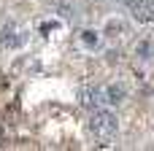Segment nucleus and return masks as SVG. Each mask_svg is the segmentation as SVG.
Masks as SVG:
<instances>
[{"mask_svg":"<svg viewBox=\"0 0 154 151\" xmlns=\"http://www.w3.org/2000/svg\"><path fill=\"white\" fill-rule=\"evenodd\" d=\"M130 8H133L135 22H141V24L154 22V0H133V3H130Z\"/></svg>","mask_w":154,"mask_h":151,"instance_id":"obj_3","label":"nucleus"},{"mask_svg":"<svg viewBox=\"0 0 154 151\" xmlns=\"http://www.w3.org/2000/svg\"><path fill=\"white\" fill-rule=\"evenodd\" d=\"M0 41H3L5 46H16V43H19V41L14 38V32H8V30H3V38H0Z\"/></svg>","mask_w":154,"mask_h":151,"instance_id":"obj_7","label":"nucleus"},{"mask_svg":"<svg viewBox=\"0 0 154 151\" xmlns=\"http://www.w3.org/2000/svg\"><path fill=\"white\" fill-rule=\"evenodd\" d=\"M135 57H141V59H152V57H154V41H149V38L138 41V43H135Z\"/></svg>","mask_w":154,"mask_h":151,"instance_id":"obj_5","label":"nucleus"},{"mask_svg":"<svg viewBox=\"0 0 154 151\" xmlns=\"http://www.w3.org/2000/svg\"><path fill=\"white\" fill-rule=\"evenodd\" d=\"M81 41H84L87 46H97V41H100V35H97L95 30H84V32H81Z\"/></svg>","mask_w":154,"mask_h":151,"instance_id":"obj_6","label":"nucleus"},{"mask_svg":"<svg viewBox=\"0 0 154 151\" xmlns=\"http://www.w3.org/2000/svg\"><path fill=\"white\" fill-rule=\"evenodd\" d=\"M103 95H106V103H108V105H119V103L127 97V86H125V84H108V86L103 89Z\"/></svg>","mask_w":154,"mask_h":151,"instance_id":"obj_4","label":"nucleus"},{"mask_svg":"<svg viewBox=\"0 0 154 151\" xmlns=\"http://www.w3.org/2000/svg\"><path fill=\"white\" fill-rule=\"evenodd\" d=\"M81 105L89 108V111L103 108V105H106V95H103V89H100V86H84V89H81Z\"/></svg>","mask_w":154,"mask_h":151,"instance_id":"obj_2","label":"nucleus"},{"mask_svg":"<svg viewBox=\"0 0 154 151\" xmlns=\"http://www.w3.org/2000/svg\"><path fill=\"white\" fill-rule=\"evenodd\" d=\"M89 127H92V132H95L100 140H111V138L116 135V116H114L111 111H106V108H97V111H92Z\"/></svg>","mask_w":154,"mask_h":151,"instance_id":"obj_1","label":"nucleus"}]
</instances>
